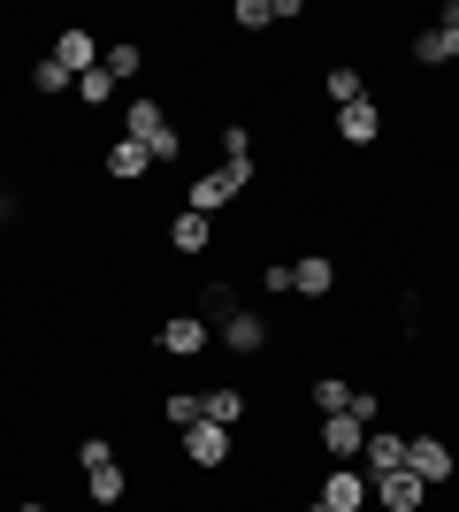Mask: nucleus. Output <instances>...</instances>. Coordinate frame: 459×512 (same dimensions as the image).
<instances>
[{
  "label": "nucleus",
  "mask_w": 459,
  "mask_h": 512,
  "mask_svg": "<svg viewBox=\"0 0 459 512\" xmlns=\"http://www.w3.org/2000/svg\"><path fill=\"white\" fill-rule=\"evenodd\" d=\"M123 138H138L153 161H176V153H184V130H176V115L161 100H131L123 107Z\"/></svg>",
  "instance_id": "nucleus-1"
},
{
  "label": "nucleus",
  "mask_w": 459,
  "mask_h": 512,
  "mask_svg": "<svg viewBox=\"0 0 459 512\" xmlns=\"http://www.w3.org/2000/svg\"><path fill=\"white\" fill-rule=\"evenodd\" d=\"M245 192H253V161H222V169H207V176L192 184V199H184V207L215 222V214L230 207V199H245Z\"/></svg>",
  "instance_id": "nucleus-2"
},
{
  "label": "nucleus",
  "mask_w": 459,
  "mask_h": 512,
  "mask_svg": "<svg viewBox=\"0 0 459 512\" xmlns=\"http://www.w3.org/2000/svg\"><path fill=\"white\" fill-rule=\"evenodd\" d=\"M153 344H161L169 360H199V352L215 344V321H199V314H169L161 329H153Z\"/></svg>",
  "instance_id": "nucleus-3"
},
{
  "label": "nucleus",
  "mask_w": 459,
  "mask_h": 512,
  "mask_svg": "<svg viewBox=\"0 0 459 512\" xmlns=\"http://www.w3.org/2000/svg\"><path fill=\"white\" fill-rule=\"evenodd\" d=\"M314 497H322L329 512H368V505H375V482H368L360 467H329V474H322V490H314Z\"/></svg>",
  "instance_id": "nucleus-4"
},
{
  "label": "nucleus",
  "mask_w": 459,
  "mask_h": 512,
  "mask_svg": "<svg viewBox=\"0 0 459 512\" xmlns=\"http://www.w3.org/2000/svg\"><path fill=\"white\" fill-rule=\"evenodd\" d=\"M314 444L329 451V467H360V451H368V428L352 421V413H329V421L314 428Z\"/></svg>",
  "instance_id": "nucleus-5"
},
{
  "label": "nucleus",
  "mask_w": 459,
  "mask_h": 512,
  "mask_svg": "<svg viewBox=\"0 0 459 512\" xmlns=\"http://www.w3.org/2000/svg\"><path fill=\"white\" fill-rule=\"evenodd\" d=\"M406 467H414L429 490H444V482L459 474V459H452V444H444V436H406Z\"/></svg>",
  "instance_id": "nucleus-6"
},
{
  "label": "nucleus",
  "mask_w": 459,
  "mask_h": 512,
  "mask_svg": "<svg viewBox=\"0 0 459 512\" xmlns=\"http://www.w3.org/2000/svg\"><path fill=\"white\" fill-rule=\"evenodd\" d=\"M421 505H429V482H421L414 467L375 474V512H421Z\"/></svg>",
  "instance_id": "nucleus-7"
},
{
  "label": "nucleus",
  "mask_w": 459,
  "mask_h": 512,
  "mask_svg": "<svg viewBox=\"0 0 459 512\" xmlns=\"http://www.w3.org/2000/svg\"><path fill=\"white\" fill-rule=\"evenodd\" d=\"M100 54H108V46L92 39L85 23H62V31H54V62H62L69 77H85V69H100Z\"/></svg>",
  "instance_id": "nucleus-8"
},
{
  "label": "nucleus",
  "mask_w": 459,
  "mask_h": 512,
  "mask_svg": "<svg viewBox=\"0 0 459 512\" xmlns=\"http://www.w3.org/2000/svg\"><path fill=\"white\" fill-rule=\"evenodd\" d=\"M215 344H230V352H268V321L253 314V306H230V314L215 321Z\"/></svg>",
  "instance_id": "nucleus-9"
},
{
  "label": "nucleus",
  "mask_w": 459,
  "mask_h": 512,
  "mask_svg": "<svg viewBox=\"0 0 459 512\" xmlns=\"http://www.w3.org/2000/svg\"><path fill=\"white\" fill-rule=\"evenodd\" d=\"M375 138H383V107L375 100L337 107V146H375Z\"/></svg>",
  "instance_id": "nucleus-10"
},
{
  "label": "nucleus",
  "mask_w": 459,
  "mask_h": 512,
  "mask_svg": "<svg viewBox=\"0 0 459 512\" xmlns=\"http://www.w3.org/2000/svg\"><path fill=\"white\" fill-rule=\"evenodd\" d=\"M176 444H184V459H192V467H222V459H230V428L192 421L184 436H176Z\"/></svg>",
  "instance_id": "nucleus-11"
},
{
  "label": "nucleus",
  "mask_w": 459,
  "mask_h": 512,
  "mask_svg": "<svg viewBox=\"0 0 459 512\" xmlns=\"http://www.w3.org/2000/svg\"><path fill=\"white\" fill-rule=\"evenodd\" d=\"M291 291H299V299H329V291H337V260L329 253H299L291 260Z\"/></svg>",
  "instance_id": "nucleus-12"
},
{
  "label": "nucleus",
  "mask_w": 459,
  "mask_h": 512,
  "mask_svg": "<svg viewBox=\"0 0 459 512\" xmlns=\"http://www.w3.org/2000/svg\"><path fill=\"white\" fill-rule=\"evenodd\" d=\"M406 467V436H391V428H368V451H360V474H398Z\"/></svg>",
  "instance_id": "nucleus-13"
},
{
  "label": "nucleus",
  "mask_w": 459,
  "mask_h": 512,
  "mask_svg": "<svg viewBox=\"0 0 459 512\" xmlns=\"http://www.w3.org/2000/svg\"><path fill=\"white\" fill-rule=\"evenodd\" d=\"M169 245H176L184 260L207 253V245H215V222H207V214H192V207H176V214H169Z\"/></svg>",
  "instance_id": "nucleus-14"
},
{
  "label": "nucleus",
  "mask_w": 459,
  "mask_h": 512,
  "mask_svg": "<svg viewBox=\"0 0 459 512\" xmlns=\"http://www.w3.org/2000/svg\"><path fill=\"white\" fill-rule=\"evenodd\" d=\"M85 490H92V505H100V512H115L123 497H131V474H123V459H108V467H92V474H85Z\"/></svg>",
  "instance_id": "nucleus-15"
},
{
  "label": "nucleus",
  "mask_w": 459,
  "mask_h": 512,
  "mask_svg": "<svg viewBox=\"0 0 459 512\" xmlns=\"http://www.w3.org/2000/svg\"><path fill=\"white\" fill-rule=\"evenodd\" d=\"M414 62H421V69H444V62H459V31H444V23L414 31Z\"/></svg>",
  "instance_id": "nucleus-16"
},
{
  "label": "nucleus",
  "mask_w": 459,
  "mask_h": 512,
  "mask_svg": "<svg viewBox=\"0 0 459 512\" xmlns=\"http://www.w3.org/2000/svg\"><path fill=\"white\" fill-rule=\"evenodd\" d=\"M146 169H153V153L138 146V138H115V146H108V176H115V184H138Z\"/></svg>",
  "instance_id": "nucleus-17"
},
{
  "label": "nucleus",
  "mask_w": 459,
  "mask_h": 512,
  "mask_svg": "<svg viewBox=\"0 0 459 512\" xmlns=\"http://www.w3.org/2000/svg\"><path fill=\"white\" fill-rule=\"evenodd\" d=\"M199 413H207L215 428H238L245 421V390H230V383H222V390H199Z\"/></svg>",
  "instance_id": "nucleus-18"
},
{
  "label": "nucleus",
  "mask_w": 459,
  "mask_h": 512,
  "mask_svg": "<svg viewBox=\"0 0 459 512\" xmlns=\"http://www.w3.org/2000/svg\"><path fill=\"white\" fill-rule=\"evenodd\" d=\"M100 69H108L115 85H131L138 69H146V46H131V39H115V46H108V54H100Z\"/></svg>",
  "instance_id": "nucleus-19"
},
{
  "label": "nucleus",
  "mask_w": 459,
  "mask_h": 512,
  "mask_svg": "<svg viewBox=\"0 0 459 512\" xmlns=\"http://www.w3.org/2000/svg\"><path fill=\"white\" fill-rule=\"evenodd\" d=\"M306 398H314V413H322V421H329V413H352V383H345V375H322Z\"/></svg>",
  "instance_id": "nucleus-20"
},
{
  "label": "nucleus",
  "mask_w": 459,
  "mask_h": 512,
  "mask_svg": "<svg viewBox=\"0 0 459 512\" xmlns=\"http://www.w3.org/2000/svg\"><path fill=\"white\" fill-rule=\"evenodd\" d=\"M322 92H329V107H352V100H368V77L360 69H329Z\"/></svg>",
  "instance_id": "nucleus-21"
},
{
  "label": "nucleus",
  "mask_w": 459,
  "mask_h": 512,
  "mask_svg": "<svg viewBox=\"0 0 459 512\" xmlns=\"http://www.w3.org/2000/svg\"><path fill=\"white\" fill-rule=\"evenodd\" d=\"M161 421H169L176 436H184L192 421H207V413H199V390H169V398H161Z\"/></svg>",
  "instance_id": "nucleus-22"
},
{
  "label": "nucleus",
  "mask_w": 459,
  "mask_h": 512,
  "mask_svg": "<svg viewBox=\"0 0 459 512\" xmlns=\"http://www.w3.org/2000/svg\"><path fill=\"white\" fill-rule=\"evenodd\" d=\"M31 85H39L46 100H54V92H77V77H69V69L54 62V54H39V69H31Z\"/></svg>",
  "instance_id": "nucleus-23"
},
{
  "label": "nucleus",
  "mask_w": 459,
  "mask_h": 512,
  "mask_svg": "<svg viewBox=\"0 0 459 512\" xmlns=\"http://www.w3.org/2000/svg\"><path fill=\"white\" fill-rule=\"evenodd\" d=\"M230 23H238V31H268V23H276V8H268V0H238V8H230Z\"/></svg>",
  "instance_id": "nucleus-24"
},
{
  "label": "nucleus",
  "mask_w": 459,
  "mask_h": 512,
  "mask_svg": "<svg viewBox=\"0 0 459 512\" xmlns=\"http://www.w3.org/2000/svg\"><path fill=\"white\" fill-rule=\"evenodd\" d=\"M108 92H115L108 69H85V77H77V100H85V107H108Z\"/></svg>",
  "instance_id": "nucleus-25"
},
{
  "label": "nucleus",
  "mask_w": 459,
  "mask_h": 512,
  "mask_svg": "<svg viewBox=\"0 0 459 512\" xmlns=\"http://www.w3.org/2000/svg\"><path fill=\"white\" fill-rule=\"evenodd\" d=\"M222 161H253V130L245 123H222Z\"/></svg>",
  "instance_id": "nucleus-26"
},
{
  "label": "nucleus",
  "mask_w": 459,
  "mask_h": 512,
  "mask_svg": "<svg viewBox=\"0 0 459 512\" xmlns=\"http://www.w3.org/2000/svg\"><path fill=\"white\" fill-rule=\"evenodd\" d=\"M230 314V283H207V291H199V321H222Z\"/></svg>",
  "instance_id": "nucleus-27"
},
{
  "label": "nucleus",
  "mask_w": 459,
  "mask_h": 512,
  "mask_svg": "<svg viewBox=\"0 0 459 512\" xmlns=\"http://www.w3.org/2000/svg\"><path fill=\"white\" fill-rule=\"evenodd\" d=\"M108 459H115V444H108V436H85V444H77V467H108Z\"/></svg>",
  "instance_id": "nucleus-28"
},
{
  "label": "nucleus",
  "mask_w": 459,
  "mask_h": 512,
  "mask_svg": "<svg viewBox=\"0 0 459 512\" xmlns=\"http://www.w3.org/2000/svg\"><path fill=\"white\" fill-rule=\"evenodd\" d=\"M352 421L375 428V421H383V398H375V390H352Z\"/></svg>",
  "instance_id": "nucleus-29"
},
{
  "label": "nucleus",
  "mask_w": 459,
  "mask_h": 512,
  "mask_svg": "<svg viewBox=\"0 0 459 512\" xmlns=\"http://www.w3.org/2000/svg\"><path fill=\"white\" fill-rule=\"evenodd\" d=\"M437 23H444V31H459V0H444V16H437Z\"/></svg>",
  "instance_id": "nucleus-30"
},
{
  "label": "nucleus",
  "mask_w": 459,
  "mask_h": 512,
  "mask_svg": "<svg viewBox=\"0 0 459 512\" xmlns=\"http://www.w3.org/2000/svg\"><path fill=\"white\" fill-rule=\"evenodd\" d=\"M0 230H8V199H0Z\"/></svg>",
  "instance_id": "nucleus-31"
},
{
  "label": "nucleus",
  "mask_w": 459,
  "mask_h": 512,
  "mask_svg": "<svg viewBox=\"0 0 459 512\" xmlns=\"http://www.w3.org/2000/svg\"><path fill=\"white\" fill-rule=\"evenodd\" d=\"M306 512H329V505H322V497H314V505H306Z\"/></svg>",
  "instance_id": "nucleus-32"
},
{
  "label": "nucleus",
  "mask_w": 459,
  "mask_h": 512,
  "mask_svg": "<svg viewBox=\"0 0 459 512\" xmlns=\"http://www.w3.org/2000/svg\"><path fill=\"white\" fill-rule=\"evenodd\" d=\"M16 512H46V505H16Z\"/></svg>",
  "instance_id": "nucleus-33"
}]
</instances>
